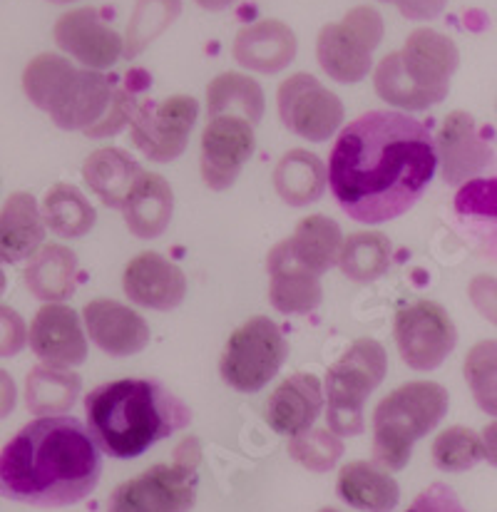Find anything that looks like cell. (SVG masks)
I'll return each instance as SVG.
<instances>
[{
  "instance_id": "3957f363",
  "label": "cell",
  "mask_w": 497,
  "mask_h": 512,
  "mask_svg": "<svg viewBox=\"0 0 497 512\" xmlns=\"http://www.w3.org/2000/svg\"><path fill=\"white\" fill-rule=\"evenodd\" d=\"M23 92L38 110L68 132L112 137L130 125L137 110L135 90L112 85L100 70L75 68L55 53L35 55L23 70Z\"/></svg>"
},
{
  "instance_id": "7a4b0ae2",
  "label": "cell",
  "mask_w": 497,
  "mask_h": 512,
  "mask_svg": "<svg viewBox=\"0 0 497 512\" xmlns=\"http://www.w3.org/2000/svg\"><path fill=\"white\" fill-rule=\"evenodd\" d=\"M102 453L73 416L35 418L0 450V498L33 508H70L95 493Z\"/></svg>"
},
{
  "instance_id": "b9f144b4",
  "label": "cell",
  "mask_w": 497,
  "mask_h": 512,
  "mask_svg": "<svg viewBox=\"0 0 497 512\" xmlns=\"http://www.w3.org/2000/svg\"><path fill=\"white\" fill-rule=\"evenodd\" d=\"M468 296L480 316L497 326V279L488 274H478L468 286Z\"/></svg>"
},
{
  "instance_id": "c3c4849f",
  "label": "cell",
  "mask_w": 497,
  "mask_h": 512,
  "mask_svg": "<svg viewBox=\"0 0 497 512\" xmlns=\"http://www.w3.org/2000/svg\"><path fill=\"white\" fill-rule=\"evenodd\" d=\"M48 3H55V5H70V3H75V0H48Z\"/></svg>"
},
{
  "instance_id": "60d3db41",
  "label": "cell",
  "mask_w": 497,
  "mask_h": 512,
  "mask_svg": "<svg viewBox=\"0 0 497 512\" xmlns=\"http://www.w3.org/2000/svg\"><path fill=\"white\" fill-rule=\"evenodd\" d=\"M406 512H468L460 503L458 493H455L450 485L445 483H433L418 493V498L413 500L411 508Z\"/></svg>"
},
{
  "instance_id": "ba28073f",
  "label": "cell",
  "mask_w": 497,
  "mask_h": 512,
  "mask_svg": "<svg viewBox=\"0 0 497 512\" xmlns=\"http://www.w3.org/2000/svg\"><path fill=\"white\" fill-rule=\"evenodd\" d=\"M289 358V343L269 316L244 321L224 346L219 373L229 388L256 393L281 371Z\"/></svg>"
},
{
  "instance_id": "f546056e",
  "label": "cell",
  "mask_w": 497,
  "mask_h": 512,
  "mask_svg": "<svg viewBox=\"0 0 497 512\" xmlns=\"http://www.w3.org/2000/svg\"><path fill=\"white\" fill-rule=\"evenodd\" d=\"M83 391V378L63 368L35 366L25 378V406L35 418L63 416Z\"/></svg>"
},
{
  "instance_id": "44dd1931",
  "label": "cell",
  "mask_w": 497,
  "mask_h": 512,
  "mask_svg": "<svg viewBox=\"0 0 497 512\" xmlns=\"http://www.w3.org/2000/svg\"><path fill=\"white\" fill-rule=\"evenodd\" d=\"M299 50L294 30L274 18L244 25L234 38V60L261 75H276L289 68Z\"/></svg>"
},
{
  "instance_id": "bcb514c9",
  "label": "cell",
  "mask_w": 497,
  "mask_h": 512,
  "mask_svg": "<svg viewBox=\"0 0 497 512\" xmlns=\"http://www.w3.org/2000/svg\"><path fill=\"white\" fill-rule=\"evenodd\" d=\"M197 5H202L204 10H224L234 3V0H194Z\"/></svg>"
},
{
  "instance_id": "f35d334b",
  "label": "cell",
  "mask_w": 497,
  "mask_h": 512,
  "mask_svg": "<svg viewBox=\"0 0 497 512\" xmlns=\"http://www.w3.org/2000/svg\"><path fill=\"white\" fill-rule=\"evenodd\" d=\"M455 212L465 222L490 227V239H497V177L465 182L455 194Z\"/></svg>"
},
{
  "instance_id": "e0dca14e",
  "label": "cell",
  "mask_w": 497,
  "mask_h": 512,
  "mask_svg": "<svg viewBox=\"0 0 497 512\" xmlns=\"http://www.w3.org/2000/svg\"><path fill=\"white\" fill-rule=\"evenodd\" d=\"M433 140L438 170L453 187H463L470 179H478V174L493 160V150L480 137L475 117L465 110L450 112Z\"/></svg>"
},
{
  "instance_id": "2e32d148",
  "label": "cell",
  "mask_w": 497,
  "mask_h": 512,
  "mask_svg": "<svg viewBox=\"0 0 497 512\" xmlns=\"http://www.w3.org/2000/svg\"><path fill=\"white\" fill-rule=\"evenodd\" d=\"M398 55L411 83L428 95L433 105L450 95V78L460 68V53L453 38L433 28H418L408 35Z\"/></svg>"
},
{
  "instance_id": "30bf717a",
  "label": "cell",
  "mask_w": 497,
  "mask_h": 512,
  "mask_svg": "<svg viewBox=\"0 0 497 512\" xmlns=\"http://www.w3.org/2000/svg\"><path fill=\"white\" fill-rule=\"evenodd\" d=\"M398 353L413 371H435L458 346V329L438 301L418 299L396 311L393 324Z\"/></svg>"
},
{
  "instance_id": "484cf974",
  "label": "cell",
  "mask_w": 497,
  "mask_h": 512,
  "mask_svg": "<svg viewBox=\"0 0 497 512\" xmlns=\"http://www.w3.org/2000/svg\"><path fill=\"white\" fill-rule=\"evenodd\" d=\"M78 254L65 244H43L23 271L25 286L43 304H65L78 284Z\"/></svg>"
},
{
  "instance_id": "8d00e7d4",
  "label": "cell",
  "mask_w": 497,
  "mask_h": 512,
  "mask_svg": "<svg viewBox=\"0 0 497 512\" xmlns=\"http://www.w3.org/2000/svg\"><path fill=\"white\" fill-rule=\"evenodd\" d=\"M433 463L443 473H465L483 460V443L473 428L453 426L433 440Z\"/></svg>"
},
{
  "instance_id": "52a82bcc",
  "label": "cell",
  "mask_w": 497,
  "mask_h": 512,
  "mask_svg": "<svg viewBox=\"0 0 497 512\" xmlns=\"http://www.w3.org/2000/svg\"><path fill=\"white\" fill-rule=\"evenodd\" d=\"M383 18L371 5H356L341 23H329L316 38V58L331 80L361 83L373 70V50L383 40Z\"/></svg>"
},
{
  "instance_id": "4316f807",
  "label": "cell",
  "mask_w": 497,
  "mask_h": 512,
  "mask_svg": "<svg viewBox=\"0 0 497 512\" xmlns=\"http://www.w3.org/2000/svg\"><path fill=\"white\" fill-rule=\"evenodd\" d=\"M145 172L130 152L120 147H102L83 162V179L105 207L122 209L132 187Z\"/></svg>"
},
{
  "instance_id": "f6af8a7d",
  "label": "cell",
  "mask_w": 497,
  "mask_h": 512,
  "mask_svg": "<svg viewBox=\"0 0 497 512\" xmlns=\"http://www.w3.org/2000/svg\"><path fill=\"white\" fill-rule=\"evenodd\" d=\"M480 443H483V458L497 468V421L485 426L483 433H480Z\"/></svg>"
},
{
  "instance_id": "ffe728a7",
  "label": "cell",
  "mask_w": 497,
  "mask_h": 512,
  "mask_svg": "<svg viewBox=\"0 0 497 512\" xmlns=\"http://www.w3.org/2000/svg\"><path fill=\"white\" fill-rule=\"evenodd\" d=\"M324 383L314 373H294L274 388L264 408V418L274 433L294 438L314 428L324 411Z\"/></svg>"
},
{
  "instance_id": "f907efd6",
  "label": "cell",
  "mask_w": 497,
  "mask_h": 512,
  "mask_svg": "<svg viewBox=\"0 0 497 512\" xmlns=\"http://www.w3.org/2000/svg\"><path fill=\"white\" fill-rule=\"evenodd\" d=\"M381 3H391V0H381Z\"/></svg>"
},
{
  "instance_id": "681fc988",
  "label": "cell",
  "mask_w": 497,
  "mask_h": 512,
  "mask_svg": "<svg viewBox=\"0 0 497 512\" xmlns=\"http://www.w3.org/2000/svg\"><path fill=\"white\" fill-rule=\"evenodd\" d=\"M319 512H341V510H333V508H324V510H319Z\"/></svg>"
},
{
  "instance_id": "4fadbf2b",
  "label": "cell",
  "mask_w": 497,
  "mask_h": 512,
  "mask_svg": "<svg viewBox=\"0 0 497 512\" xmlns=\"http://www.w3.org/2000/svg\"><path fill=\"white\" fill-rule=\"evenodd\" d=\"M254 147V125H249L247 120L232 115L209 117L202 132V155H199L204 184L214 192L232 189L254 155Z\"/></svg>"
},
{
  "instance_id": "7dc6e473",
  "label": "cell",
  "mask_w": 497,
  "mask_h": 512,
  "mask_svg": "<svg viewBox=\"0 0 497 512\" xmlns=\"http://www.w3.org/2000/svg\"><path fill=\"white\" fill-rule=\"evenodd\" d=\"M5 286H8V276H5V271L0 269V296L5 294Z\"/></svg>"
},
{
  "instance_id": "d590c367",
  "label": "cell",
  "mask_w": 497,
  "mask_h": 512,
  "mask_svg": "<svg viewBox=\"0 0 497 512\" xmlns=\"http://www.w3.org/2000/svg\"><path fill=\"white\" fill-rule=\"evenodd\" d=\"M463 373L480 411L497 418V339L475 343L465 356Z\"/></svg>"
},
{
  "instance_id": "4dcf8cb0",
  "label": "cell",
  "mask_w": 497,
  "mask_h": 512,
  "mask_svg": "<svg viewBox=\"0 0 497 512\" xmlns=\"http://www.w3.org/2000/svg\"><path fill=\"white\" fill-rule=\"evenodd\" d=\"M266 110L261 85L244 73H222L207 87V117H242L249 125H259Z\"/></svg>"
},
{
  "instance_id": "8fae6325",
  "label": "cell",
  "mask_w": 497,
  "mask_h": 512,
  "mask_svg": "<svg viewBox=\"0 0 497 512\" xmlns=\"http://www.w3.org/2000/svg\"><path fill=\"white\" fill-rule=\"evenodd\" d=\"M199 117L192 95H172L160 102H137L130 135L137 150L152 162H172L184 155Z\"/></svg>"
},
{
  "instance_id": "1f68e13d",
  "label": "cell",
  "mask_w": 497,
  "mask_h": 512,
  "mask_svg": "<svg viewBox=\"0 0 497 512\" xmlns=\"http://www.w3.org/2000/svg\"><path fill=\"white\" fill-rule=\"evenodd\" d=\"M40 214H43L45 227L63 239L85 237L97 222V212L90 199L75 184L65 182L50 187L40 204Z\"/></svg>"
},
{
  "instance_id": "7bdbcfd3",
  "label": "cell",
  "mask_w": 497,
  "mask_h": 512,
  "mask_svg": "<svg viewBox=\"0 0 497 512\" xmlns=\"http://www.w3.org/2000/svg\"><path fill=\"white\" fill-rule=\"evenodd\" d=\"M408 20H433L445 10L448 0H391Z\"/></svg>"
},
{
  "instance_id": "cb8c5ba5",
  "label": "cell",
  "mask_w": 497,
  "mask_h": 512,
  "mask_svg": "<svg viewBox=\"0 0 497 512\" xmlns=\"http://www.w3.org/2000/svg\"><path fill=\"white\" fill-rule=\"evenodd\" d=\"M338 498L363 512H393L401 503L396 478L376 460H351L336 480Z\"/></svg>"
},
{
  "instance_id": "8992f818",
  "label": "cell",
  "mask_w": 497,
  "mask_h": 512,
  "mask_svg": "<svg viewBox=\"0 0 497 512\" xmlns=\"http://www.w3.org/2000/svg\"><path fill=\"white\" fill-rule=\"evenodd\" d=\"M388 373V353L381 341L356 339L329 368L324 381L326 426L338 438H351L366 430L368 396Z\"/></svg>"
},
{
  "instance_id": "5b68a950",
  "label": "cell",
  "mask_w": 497,
  "mask_h": 512,
  "mask_svg": "<svg viewBox=\"0 0 497 512\" xmlns=\"http://www.w3.org/2000/svg\"><path fill=\"white\" fill-rule=\"evenodd\" d=\"M450 396L440 383L413 381L381 398L373 411V460L388 473L411 463L415 443L448 416Z\"/></svg>"
},
{
  "instance_id": "d4e9b609",
  "label": "cell",
  "mask_w": 497,
  "mask_h": 512,
  "mask_svg": "<svg viewBox=\"0 0 497 512\" xmlns=\"http://www.w3.org/2000/svg\"><path fill=\"white\" fill-rule=\"evenodd\" d=\"M125 224L137 239H157L174 217L172 184L157 172H142L122 204Z\"/></svg>"
},
{
  "instance_id": "ee69618b",
  "label": "cell",
  "mask_w": 497,
  "mask_h": 512,
  "mask_svg": "<svg viewBox=\"0 0 497 512\" xmlns=\"http://www.w3.org/2000/svg\"><path fill=\"white\" fill-rule=\"evenodd\" d=\"M15 403H18V388H15L13 376L0 368V421L15 411Z\"/></svg>"
},
{
  "instance_id": "ab89813d",
  "label": "cell",
  "mask_w": 497,
  "mask_h": 512,
  "mask_svg": "<svg viewBox=\"0 0 497 512\" xmlns=\"http://www.w3.org/2000/svg\"><path fill=\"white\" fill-rule=\"evenodd\" d=\"M28 346V324L10 306L0 304V358L18 356Z\"/></svg>"
},
{
  "instance_id": "e575fe53",
  "label": "cell",
  "mask_w": 497,
  "mask_h": 512,
  "mask_svg": "<svg viewBox=\"0 0 497 512\" xmlns=\"http://www.w3.org/2000/svg\"><path fill=\"white\" fill-rule=\"evenodd\" d=\"M373 87H376V95L381 97L386 105L398 107V110L420 112L433 107L430 97L423 95L406 75L398 50L396 53H388L386 58L373 68Z\"/></svg>"
},
{
  "instance_id": "6da1fadb",
  "label": "cell",
  "mask_w": 497,
  "mask_h": 512,
  "mask_svg": "<svg viewBox=\"0 0 497 512\" xmlns=\"http://www.w3.org/2000/svg\"><path fill=\"white\" fill-rule=\"evenodd\" d=\"M338 207L361 224L398 219L423 197L438 170L428 127L398 110H371L338 130L329 157Z\"/></svg>"
},
{
  "instance_id": "277c9868",
  "label": "cell",
  "mask_w": 497,
  "mask_h": 512,
  "mask_svg": "<svg viewBox=\"0 0 497 512\" xmlns=\"http://www.w3.org/2000/svg\"><path fill=\"white\" fill-rule=\"evenodd\" d=\"M192 423V411L160 381L122 378L85 396V428L102 455L115 460L142 453Z\"/></svg>"
},
{
  "instance_id": "d6986e66",
  "label": "cell",
  "mask_w": 497,
  "mask_h": 512,
  "mask_svg": "<svg viewBox=\"0 0 497 512\" xmlns=\"http://www.w3.org/2000/svg\"><path fill=\"white\" fill-rule=\"evenodd\" d=\"M122 289L132 304L152 311H174L187 296V276L165 254L142 252L127 261Z\"/></svg>"
},
{
  "instance_id": "7402d4cb",
  "label": "cell",
  "mask_w": 497,
  "mask_h": 512,
  "mask_svg": "<svg viewBox=\"0 0 497 512\" xmlns=\"http://www.w3.org/2000/svg\"><path fill=\"white\" fill-rule=\"evenodd\" d=\"M266 271H269V301L279 314H311L324 301L319 276L296 264L286 252L284 242L276 244L266 256Z\"/></svg>"
},
{
  "instance_id": "9a60e30c",
  "label": "cell",
  "mask_w": 497,
  "mask_h": 512,
  "mask_svg": "<svg viewBox=\"0 0 497 512\" xmlns=\"http://www.w3.org/2000/svg\"><path fill=\"white\" fill-rule=\"evenodd\" d=\"M30 351L43 366L73 368L87 361V334L78 311L68 304H45L30 321Z\"/></svg>"
},
{
  "instance_id": "d6a6232c",
  "label": "cell",
  "mask_w": 497,
  "mask_h": 512,
  "mask_svg": "<svg viewBox=\"0 0 497 512\" xmlns=\"http://www.w3.org/2000/svg\"><path fill=\"white\" fill-rule=\"evenodd\" d=\"M338 269L356 284L381 279L391 266V239L383 232H356L343 239Z\"/></svg>"
},
{
  "instance_id": "5bb4252c",
  "label": "cell",
  "mask_w": 497,
  "mask_h": 512,
  "mask_svg": "<svg viewBox=\"0 0 497 512\" xmlns=\"http://www.w3.org/2000/svg\"><path fill=\"white\" fill-rule=\"evenodd\" d=\"M55 43L87 70H107L125 55V38L102 20L97 8L68 10L55 23Z\"/></svg>"
},
{
  "instance_id": "ac0fdd59",
  "label": "cell",
  "mask_w": 497,
  "mask_h": 512,
  "mask_svg": "<svg viewBox=\"0 0 497 512\" xmlns=\"http://www.w3.org/2000/svg\"><path fill=\"white\" fill-rule=\"evenodd\" d=\"M83 326L102 353L115 358L145 351L152 334L145 316L115 299H92L83 306Z\"/></svg>"
},
{
  "instance_id": "836d02e7",
  "label": "cell",
  "mask_w": 497,
  "mask_h": 512,
  "mask_svg": "<svg viewBox=\"0 0 497 512\" xmlns=\"http://www.w3.org/2000/svg\"><path fill=\"white\" fill-rule=\"evenodd\" d=\"M182 0H137L125 33V58H137L179 18Z\"/></svg>"
},
{
  "instance_id": "83f0119b",
  "label": "cell",
  "mask_w": 497,
  "mask_h": 512,
  "mask_svg": "<svg viewBox=\"0 0 497 512\" xmlns=\"http://www.w3.org/2000/svg\"><path fill=\"white\" fill-rule=\"evenodd\" d=\"M276 194L294 209H304L319 202L329 187V170L324 160L309 150H289L274 167Z\"/></svg>"
},
{
  "instance_id": "603a6c76",
  "label": "cell",
  "mask_w": 497,
  "mask_h": 512,
  "mask_svg": "<svg viewBox=\"0 0 497 512\" xmlns=\"http://www.w3.org/2000/svg\"><path fill=\"white\" fill-rule=\"evenodd\" d=\"M48 227L33 194L15 192L0 207V264H18L38 254Z\"/></svg>"
},
{
  "instance_id": "f1b7e54d",
  "label": "cell",
  "mask_w": 497,
  "mask_h": 512,
  "mask_svg": "<svg viewBox=\"0 0 497 512\" xmlns=\"http://www.w3.org/2000/svg\"><path fill=\"white\" fill-rule=\"evenodd\" d=\"M343 239L346 237L338 222H333L326 214H311L296 224V232L284 239V247L296 264L321 279V274L338 264Z\"/></svg>"
},
{
  "instance_id": "7c38bea8",
  "label": "cell",
  "mask_w": 497,
  "mask_h": 512,
  "mask_svg": "<svg viewBox=\"0 0 497 512\" xmlns=\"http://www.w3.org/2000/svg\"><path fill=\"white\" fill-rule=\"evenodd\" d=\"M279 117L294 135L309 142H326L343 127V102L336 92L309 73L286 78L276 92Z\"/></svg>"
},
{
  "instance_id": "9c48e42d",
  "label": "cell",
  "mask_w": 497,
  "mask_h": 512,
  "mask_svg": "<svg viewBox=\"0 0 497 512\" xmlns=\"http://www.w3.org/2000/svg\"><path fill=\"white\" fill-rule=\"evenodd\" d=\"M199 465L157 463L112 490L107 512H189L197 503Z\"/></svg>"
},
{
  "instance_id": "74e56055",
  "label": "cell",
  "mask_w": 497,
  "mask_h": 512,
  "mask_svg": "<svg viewBox=\"0 0 497 512\" xmlns=\"http://www.w3.org/2000/svg\"><path fill=\"white\" fill-rule=\"evenodd\" d=\"M343 440L329 428H309L289 438V455L311 473H329L343 458Z\"/></svg>"
}]
</instances>
